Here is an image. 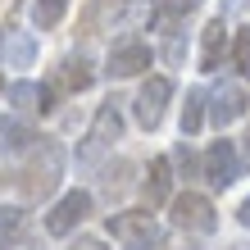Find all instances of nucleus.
<instances>
[{
    "instance_id": "1",
    "label": "nucleus",
    "mask_w": 250,
    "mask_h": 250,
    "mask_svg": "<svg viewBox=\"0 0 250 250\" xmlns=\"http://www.w3.org/2000/svg\"><path fill=\"white\" fill-rule=\"evenodd\" d=\"M27 155H32V159H27L19 187H23L27 200H41V196H50V191L60 187V178H64V146L55 137H37V146Z\"/></svg>"
},
{
    "instance_id": "2",
    "label": "nucleus",
    "mask_w": 250,
    "mask_h": 250,
    "mask_svg": "<svg viewBox=\"0 0 250 250\" xmlns=\"http://www.w3.org/2000/svg\"><path fill=\"white\" fill-rule=\"evenodd\" d=\"M119 137H123V114H119V100H105V105L96 109L91 127H86L82 146H78V168L100 164V159L114 150V141H119Z\"/></svg>"
},
{
    "instance_id": "3",
    "label": "nucleus",
    "mask_w": 250,
    "mask_h": 250,
    "mask_svg": "<svg viewBox=\"0 0 250 250\" xmlns=\"http://www.w3.org/2000/svg\"><path fill=\"white\" fill-rule=\"evenodd\" d=\"M109 237L119 241L123 250H159L164 246V232H159L155 214L150 209H123V214H109Z\"/></svg>"
},
{
    "instance_id": "4",
    "label": "nucleus",
    "mask_w": 250,
    "mask_h": 250,
    "mask_svg": "<svg viewBox=\"0 0 250 250\" xmlns=\"http://www.w3.org/2000/svg\"><path fill=\"white\" fill-rule=\"evenodd\" d=\"M168 209H173V228H182V232H196V237H209V232L218 228V209H214V200L209 196H200V191H182V196H173L168 200Z\"/></svg>"
},
{
    "instance_id": "5",
    "label": "nucleus",
    "mask_w": 250,
    "mask_h": 250,
    "mask_svg": "<svg viewBox=\"0 0 250 250\" xmlns=\"http://www.w3.org/2000/svg\"><path fill=\"white\" fill-rule=\"evenodd\" d=\"M168 100H173V82L164 78V73H150L141 86H137V96H132V119H137L146 132L164 123V114H168Z\"/></svg>"
},
{
    "instance_id": "6",
    "label": "nucleus",
    "mask_w": 250,
    "mask_h": 250,
    "mask_svg": "<svg viewBox=\"0 0 250 250\" xmlns=\"http://www.w3.org/2000/svg\"><path fill=\"white\" fill-rule=\"evenodd\" d=\"M91 209H96V196L82 191V187H73V191H64V196L50 205L46 232H50V237H68V232H78L86 218H91Z\"/></svg>"
},
{
    "instance_id": "7",
    "label": "nucleus",
    "mask_w": 250,
    "mask_h": 250,
    "mask_svg": "<svg viewBox=\"0 0 250 250\" xmlns=\"http://www.w3.org/2000/svg\"><path fill=\"white\" fill-rule=\"evenodd\" d=\"M200 178L209 182L214 191H228L232 182H237L241 178V150H237V141L218 137L209 150L200 155Z\"/></svg>"
},
{
    "instance_id": "8",
    "label": "nucleus",
    "mask_w": 250,
    "mask_h": 250,
    "mask_svg": "<svg viewBox=\"0 0 250 250\" xmlns=\"http://www.w3.org/2000/svg\"><path fill=\"white\" fill-rule=\"evenodd\" d=\"M150 60L155 55L141 37H119L105 55V73L109 78H137V73H150Z\"/></svg>"
},
{
    "instance_id": "9",
    "label": "nucleus",
    "mask_w": 250,
    "mask_h": 250,
    "mask_svg": "<svg viewBox=\"0 0 250 250\" xmlns=\"http://www.w3.org/2000/svg\"><path fill=\"white\" fill-rule=\"evenodd\" d=\"M246 86L241 82H218L214 91H205V119H209L218 132H223L228 123H237L241 114H246Z\"/></svg>"
},
{
    "instance_id": "10",
    "label": "nucleus",
    "mask_w": 250,
    "mask_h": 250,
    "mask_svg": "<svg viewBox=\"0 0 250 250\" xmlns=\"http://www.w3.org/2000/svg\"><path fill=\"white\" fill-rule=\"evenodd\" d=\"M55 96H60V91H55L50 82H9L5 86V100L14 105L19 119H27V114H50Z\"/></svg>"
},
{
    "instance_id": "11",
    "label": "nucleus",
    "mask_w": 250,
    "mask_h": 250,
    "mask_svg": "<svg viewBox=\"0 0 250 250\" xmlns=\"http://www.w3.org/2000/svg\"><path fill=\"white\" fill-rule=\"evenodd\" d=\"M91 82H96V64H91V55H64L60 64H55V91H68V96H78V91H91Z\"/></svg>"
},
{
    "instance_id": "12",
    "label": "nucleus",
    "mask_w": 250,
    "mask_h": 250,
    "mask_svg": "<svg viewBox=\"0 0 250 250\" xmlns=\"http://www.w3.org/2000/svg\"><path fill=\"white\" fill-rule=\"evenodd\" d=\"M141 196L150 200V209H159V205H168V200H173V164H168V155H155L150 164H146Z\"/></svg>"
},
{
    "instance_id": "13",
    "label": "nucleus",
    "mask_w": 250,
    "mask_h": 250,
    "mask_svg": "<svg viewBox=\"0 0 250 250\" xmlns=\"http://www.w3.org/2000/svg\"><path fill=\"white\" fill-rule=\"evenodd\" d=\"M0 60H5V68H32V60H37V41H32V32L5 27V32H0Z\"/></svg>"
},
{
    "instance_id": "14",
    "label": "nucleus",
    "mask_w": 250,
    "mask_h": 250,
    "mask_svg": "<svg viewBox=\"0 0 250 250\" xmlns=\"http://www.w3.org/2000/svg\"><path fill=\"white\" fill-rule=\"evenodd\" d=\"M123 19V5L119 0H91L78 19V32L82 37H100V32H114V23Z\"/></svg>"
},
{
    "instance_id": "15",
    "label": "nucleus",
    "mask_w": 250,
    "mask_h": 250,
    "mask_svg": "<svg viewBox=\"0 0 250 250\" xmlns=\"http://www.w3.org/2000/svg\"><path fill=\"white\" fill-rule=\"evenodd\" d=\"M200 9V0H155V14H150V32H164V37H178V27L187 23V14Z\"/></svg>"
},
{
    "instance_id": "16",
    "label": "nucleus",
    "mask_w": 250,
    "mask_h": 250,
    "mask_svg": "<svg viewBox=\"0 0 250 250\" xmlns=\"http://www.w3.org/2000/svg\"><path fill=\"white\" fill-rule=\"evenodd\" d=\"M223 55H228V23H223V14H218V19H209L205 32H200V68L214 73L218 64H223Z\"/></svg>"
},
{
    "instance_id": "17",
    "label": "nucleus",
    "mask_w": 250,
    "mask_h": 250,
    "mask_svg": "<svg viewBox=\"0 0 250 250\" xmlns=\"http://www.w3.org/2000/svg\"><path fill=\"white\" fill-rule=\"evenodd\" d=\"M32 146H37V132L27 119H19V114L0 119V155H27Z\"/></svg>"
},
{
    "instance_id": "18",
    "label": "nucleus",
    "mask_w": 250,
    "mask_h": 250,
    "mask_svg": "<svg viewBox=\"0 0 250 250\" xmlns=\"http://www.w3.org/2000/svg\"><path fill=\"white\" fill-rule=\"evenodd\" d=\"M27 237V209L23 205H0V250H19Z\"/></svg>"
},
{
    "instance_id": "19",
    "label": "nucleus",
    "mask_w": 250,
    "mask_h": 250,
    "mask_svg": "<svg viewBox=\"0 0 250 250\" xmlns=\"http://www.w3.org/2000/svg\"><path fill=\"white\" fill-rule=\"evenodd\" d=\"M168 164H173V173H182V182H187V187L200 178V155L191 150V141H187V137L178 141V150L168 155Z\"/></svg>"
},
{
    "instance_id": "20",
    "label": "nucleus",
    "mask_w": 250,
    "mask_h": 250,
    "mask_svg": "<svg viewBox=\"0 0 250 250\" xmlns=\"http://www.w3.org/2000/svg\"><path fill=\"white\" fill-rule=\"evenodd\" d=\"M205 127V91L200 86H191L187 91V105H182V137H196Z\"/></svg>"
},
{
    "instance_id": "21",
    "label": "nucleus",
    "mask_w": 250,
    "mask_h": 250,
    "mask_svg": "<svg viewBox=\"0 0 250 250\" xmlns=\"http://www.w3.org/2000/svg\"><path fill=\"white\" fill-rule=\"evenodd\" d=\"M68 14V0H32V23L41 32H50V27H60Z\"/></svg>"
},
{
    "instance_id": "22",
    "label": "nucleus",
    "mask_w": 250,
    "mask_h": 250,
    "mask_svg": "<svg viewBox=\"0 0 250 250\" xmlns=\"http://www.w3.org/2000/svg\"><path fill=\"white\" fill-rule=\"evenodd\" d=\"M228 55H232V68H237V78L250 82V27H237V37H232Z\"/></svg>"
},
{
    "instance_id": "23",
    "label": "nucleus",
    "mask_w": 250,
    "mask_h": 250,
    "mask_svg": "<svg viewBox=\"0 0 250 250\" xmlns=\"http://www.w3.org/2000/svg\"><path fill=\"white\" fill-rule=\"evenodd\" d=\"M127 173H132V164L127 159H114V164H105V178H100V191L114 200V196H123L127 191Z\"/></svg>"
},
{
    "instance_id": "24",
    "label": "nucleus",
    "mask_w": 250,
    "mask_h": 250,
    "mask_svg": "<svg viewBox=\"0 0 250 250\" xmlns=\"http://www.w3.org/2000/svg\"><path fill=\"white\" fill-rule=\"evenodd\" d=\"M68 250H109V246L100 241V237H78V241H73Z\"/></svg>"
},
{
    "instance_id": "25",
    "label": "nucleus",
    "mask_w": 250,
    "mask_h": 250,
    "mask_svg": "<svg viewBox=\"0 0 250 250\" xmlns=\"http://www.w3.org/2000/svg\"><path fill=\"white\" fill-rule=\"evenodd\" d=\"M241 168H250V123H246V137H241Z\"/></svg>"
},
{
    "instance_id": "26",
    "label": "nucleus",
    "mask_w": 250,
    "mask_h": 250,
    "mask_svg": "<svg viewBox=\"0 0 250 250\" xmlns=\"http://www.w3.org/2000/svg\"><path fill=\"white\" fill-rule=\"evenodd\" d=\"M237 218H241V228H250V196L241 200V209H237Z\"/></svg>"
},
{
    "instance_id": "27",
    "label": "nucleus",
    "mask_w": 250,
    "mask_h": 250,
    "mask_svg": "<svg viewBox=\"0 0 250 250\" xmlns=\"http://www.w3.org/2000/svg\"><path fill=\"white\" fill-rule=\"evenodd\" d=\"M0 91H5V78H0Z\"/></svg>"
}]
</instances>
